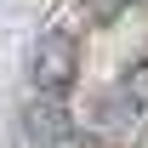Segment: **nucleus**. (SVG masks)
<instances>
[{"label": "nucleus", "mask_w": 148, "mask_h": 148, "mask_svg": "<svg viewBox=\"0 0 148 148\" xmlns=\"http://www.w3.org/2000/svg\"><path fill=\"white\" fill-rule=\"evenodd\" d=\"M29 74H34V91L63 97V91L74 86V74H80V46H74L63 29H46V34L34 40V63H29Z\"/></svg>", "instance_id": "1"}, {"label": "nucleus", "mask_w": 148, "mask_h": 148, "mask_svg": "<svg viewBox=\"0 0 148 148\" xmlns=\"http://www.w3.org/2000/svg\"><path fill=\"white\" fill-rule=\"evenodd\" d=\"M91 131L108 137V143H131V137L143 131V103L125 97V91H108V97L91 108Z\"/></svg>", "instance_id": "2"}, {"label": "nucleus", "mask_w": 148, "mask_h": 148, "mask_svg": "<svg viewBox=\"0 0 148 148\" xmlns=\"http://www.w3.org/2000/svg\"><path fill=\"white\" fill-rule=\"evenodd\" d=\"M120 91H125V97H137V103L148 108V63H137V69L120 80Z\"/></svg>", "instance_id": "3"}, {"label": "nucleus", "mask_w": 148, "mask_h": 148, "mask_svg": "<svg viewBox=\"0 0 148 148\" xmlns=\"http://www.w3.org/2000/svg\"><path fill=\"white\" fill-rule=\"evenodd\" d=\"M80 6H86V12H91L97 23H114V17H120V12L131 6V0H80Z\"/></svg>", "instance_id": "4"}]
</instances>
